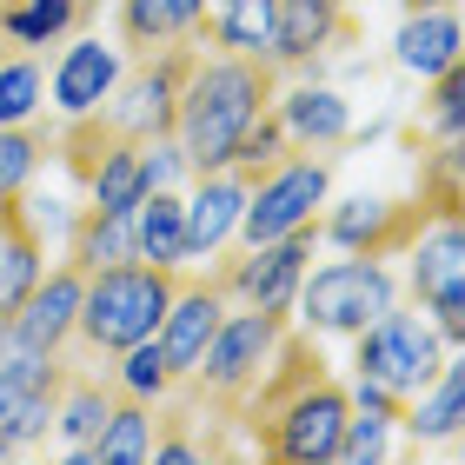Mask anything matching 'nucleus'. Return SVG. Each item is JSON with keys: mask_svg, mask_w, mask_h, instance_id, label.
Listing matches in <instances>:
<instances>
[{"mask_svg": "<svg viewBox=\"0 0 465 465\" xmlns=\"http://www.w3.org/2000/svg\"><path fill=\"white\" fill-rule=\"evenodd\" d=\"M312 246H320V220L292 226V232H280V240H260V246H246V252H226L220 280H226V292L240 306H292Z\"/></svg>", "mask_w": 465, "mask_h": 465, "instance_id": "obj_11", "label": "nucleus"}, {"mask_svg": "<svg viewBox=\"0 0 465 465\" xmlns=\"http://www.w3.org/2000/svg\"><path fill=\"white\" fill-rule=\"evenodd\" d=\"M226 306H232V292H226V280H220V266L213 272H186V286L173 292V306H166V320H160V359H166V372H173V386L180 379H193V366H200V352H206V340L220 332V320H226Z\"/></svg>", "mask_w": 465, "mask_h": 465, "instance_id": "obj_12", "label": "nucleus"}, {"mask_svg": "<svg viewBox=\"0 0 465 465\" xmlns=\"http://www.w3.org/2000/svg\"><path fill=\"white\" fill-rule=\"evenodd\" d=\"M286 153H292V140H286V126H280V114L266 107V114L252 120V126H246L240 140H232V160H226V166H232V173H240V180L252 186L260 173H272V166H280Z\"/></svg>", "mask_w": 465, "mask_h": 465, "instance_id": "obj_30", "label": "nucleus"}, {"mask_svg": "<svg viewBox=\"0 0 465 465\" xmlns=\"http://www.w3.org/2000/svg\"><path fill=\"white\" fill-rule=\"evenodd\" d=\"M332 166H340V153H326V146H292V153L272 166V173L252 180V186H246V213H240L246 246L280 240V232L306 226V220H312V206H326Z\"/></svg>", "mask_w": 465, "mask_h": 465, "instance_id": "obj_7", "label": "nucleus"}, {"mask_svg": "<svg viewBox=\"0 0 465 465\" xmlns=\"http://www.w3.org/2000/svg\"><path fill=\"white\" fill-rule=\"evenodd\" d=\"M272 94H280V67L266 54H200V67L180 94V120H173L186 173L226 166L232 140L272 107Z\"/></svg>", "mask_w": 465, "mask_h": 465, "instance_id": "obj_2", "label": "nucleus"}, {"mask_svg": "<svg viewBox=\"0 0 465 465\" xmlns=\"http://www.w3.org/2000/svg\"><path fill=\"white\" fill-rule=\"evenodd\" d=\"M60 372H67V359H60L54 372H0V439H7L14 452H27V446L47 439L54 399H60Z\"/></svg>", "mask_w": 465, "mask_h": 465, "instance_id": "obj_17", "label": "nucleus"}, {"mask_svg": "<svg viewBox=\"0 0 465 465\" xmlns=\"http://www.w3.org/2000/svg\"><path fill=\"white\" fill-rule=\"evenodd\" d=\"M412 300L419 312H432L439 340L459 352L465 346V226L459 220H432L412 240Z\"/></svg>", "mask_w": 465, "mask_h": 465, "instance_id": "obj_9", "label": "nucleus"}, {"mask_svg": "<svg viewBox=\"0 0 465 465\" xmlns=\"http://www.w3.org/2000/svg\"><path fill=\"white\" fill-rule=\"evenodd\" d=\"M206 0H120V54L140 60L166 40H200Z\"/></svg>", "mask_w": 465, "mask_h": 465, "instance_id": "obj_19", "label": "nucleus"}, {"mask_svg": "<svg viewBox=\"0 0 465 465\" xmlns=\"http://www.w3.org/2000/svg\"><path fill=\"white\" fill-rule=\"evenodd\" d=\"M366 40V20L352 14V0H272V40L266 60L286 74H312L326 54L359 47Z\"/></svg>", "mask_w": 465, "mask_h": 465, "instance_id": "obj_8", "label": "nucleus"}, {"mask_svg": "<svg viewBox=\"0 0 465 465\" xmlns=\"http://www.w3.org/2000/svg\"><path fill=\"white\" fill-rule=\"evenodd\" d=\"M120 74H126L120 47H107L100 34H74V47L60 54V67H54V107H60V120H67V114H94L100 100L114 94Z\"/></svg>", "mask_w": 465, "mask_h": 465, "instance_id": "obj_15", "label": "nucleus"}, {"mask_svg": "<svg viewBox=\"0 0 465 465\" xmlns=\"http://www.w3.org/2000/svg\"><path fill=\"white\" fill-rule=\"evenodd\" d=\"M193 260L180 266H153V260H120V266H100L87 272V292H80V312H74V332H67V359H114L134 340H153L173 292L186 286Z\"/></svg>", "mask_w": 465, "mask_h": 465, "instance_id": "obj_3", "label": "nucleus"}, {"mask_svg": "<svg viewBox=\"0 0 465 465\" xmlns=\"http://www.w3.org/2000/svg\"><path fill=\"white\" fill-rule=\"evenodd\" d=\"M446 352L452 346L439 340V326H426L419 312H399V306H386L372 326L352 332V366H359V379H379V386L399 392V399L426 392L432 372L446 366Z\"/></svg>", "mask_w": 465, "mask_h": 465, "instance_id": "obj_6", "label": "nucleus"}, {"mask_svg": "<svg viewBox=\"0 0 465 465\" xmlns=\"http://www.w3.org/2000/svg\"><path fill=\"white\" fill-rule=\"evenodd\" d=\"M146 452H153V406L146 399H114L107 426L87 446H67L74 465H146Z\"/></svg>", "mask_w": 465, "mask_h": 465, "instance_id": "obj_21", "label": "nucleus"}, {"mask_svg": "<svg viewBox=\"0 0 465 465\" xmlns=\"http://www.w3.org/2000/svg\"><path fill=\"white\" fill-rule=\"evenodd\" d=\"M432 226V206L426 200H340L332 213L320 220V240L359 252V260H399V252H412V240Z\"/></svg>", "mask_w": 465, "mask_h": 465, "instance_id": "obj_10", "label": "nucleus"}, {"mask_svg": "<svg viewBox=\"0 0 465 465\" xmlns=\"http://www.w3.org/2000/svg\"><path fill=\"white\" fill-rule=\"evenodd\" d=\"M465 40H459V7H426V14H406V27L392 40V60L406 74H446Z\"/></svg>", "mask_w": 465, "mask_h": 465, "instance_id": "obj_22", "label": "nucleus"}, {"mask_svg": "<svg viewBox=\"0 0 465 465\" xmlns=\"http://www.w3.org/2000/svg\"><path fill=\"white\" fill-rule=\"evenodd\" d=\"M40 94H47V80H40V60L34 47H0V126L14 120H34L40 114Z\"/></svg>", "mask_w": 465, "mask_h": 465, "instance_id": "obj_28", "label": "nucleus"}, {"mask_svg": "<svg viewBox=\"0 0 465 465\" xmlns=\"http://www.w3.org/2000/svg\"><path fill=\"white\" fill-rule=\"evenodd\" d=\"M100 0H0V40L14 47H54V40L87 34Z\"/></svg>", "mask_w": 465, "mask_h": 465, "instance_id": "obj_20", "label": "nucleus"}, {"mask_svg": "<svg viewBox=\"0 0 465 465\" xmlns=\"http://www.w3.org/2000/svg\"><path fill=\"white\" fill-rule=\"evenodd\" d=\"M439 87H432V134L439 140H459V126H465V60H452L446 74H432Z\"/></svg>", "mask_w": 465, "mask_h": 465, "instance_id": "obj_31", "label": "nucleus"}, {"mask_svg": "<svg viewBox=\"0 0 465 465\" xmlns=\"http://www.w3.org/2000/svg\"><path fill=\"white\" fill-rule=\"evenodd\" d=\"M346 412H352V399L332 379L320 340L306 326H286L266 372L240 399V432L272 465H320V459H340Z\"/></svg>", "mask_w": 465, "mask_h": 465, "instance_id": "obj_1", "label": "nucleus"}, {"mask_svg": "<svg viewBox=\"0 0 465 465\" xmlns=\"http://www.w3.org/2000/svg\"><path fill=\"white\" fill-rule=\"evenodd\" d=\"M80 292H87V272H80L74 260H60L54 272H40V280L27 286V300L7 312L14 340L34 346V352H60V346H67V332H74Z\"/></svg>", "mask_w": 465, "mask_h": 465, "instance_id": "obj_13", "label": "nucleus"}, {"mask_svg": "<svg viewBox=\"0 0 465 465\" xmlns=\"http://www.w3.org/2000/svg\"><path fill=\"white\" fill-rule=\"evenodd\" d=\"M40 272H47V232H40L27 193H0V312L27 300Z\"/></svg>", "mask_w": 465, "mask_h": 465, "instance_id": "obj_14", "label": "nucleus"}, {"mask_svg": "<svg viewBox=\"0 0 465 465\" xmlns=\"http://www.w3.org/2000/svg\"><path fill=\"white\" fill-rule=\"evenodd\" d=\"M114 359L120 366H107V379H114L120 399H146V406H153L160 392H173V372H166V359H160V340H134Z\"/></svg>", "mask_w": 465, "mask_h": 465, "instance_id": "obj_29", "label": "nucleus"}, {"mask_svg": "<svg viewBox=\"0 0 465 465\" xmlns=\"http://www.w3.org/2000/svg\"><path fill=\"white\" fill-rule=\"evenodd\" d=\"M146 146L140 140H114L107 146V160L94 166V180H87V193L100 213H134V206L146 200V166H140Z\"/></svg>", "mask_w": 465, "mask_h": 465, "instance_id": "obj_26", "label": "nucleus"}, {"mask_svg": "<svg viewBox=\"0 0 465 465\" xmlns=\"http://www.w3.org/2000/svg\"><path fill=\"white\" fill-rule=\"evenodd\" d=\"M272 114H280L292 146H326V153L352 146V114L332 87H312L306 80V87H292V94H272Z\"/></svg>", "mask_w": 465, "mask_h": 465, "instance_id": "obj_18", "label": "nucleus"}, {"mask_svg": "<svg viewBox=\"0 0 465 465\" xmlns=\"http://www.w3.org/2000/svg\"><path fill=\"white\" fill-rule=\"evenodd\" d=\"M292 306H300V320L306 332H352L359 326H372L386 306H399V286H392V272L386 260H332L320 272H300V292H292Z\"/></svg>", "mask_w": 465, "mask_h": 465, "instance_id": "obj_5", "label": "nucleus"}, {"mask_svg": "<svg viewBox=\"0 0 465 465\" xmlns=\"http://www.w3.org/2000/svg\"><path fill=\"white\" fill-rule=\"evenodd\" d=\"M193 200H180L186 206V260H206V252H220L226 246V232L240 226L246 213V180L232 173V166H213V173H193Z\"/></svg>", "mask_w": 465, "mask_h": 465, "instance_id": "obj_16", "label": "nucleus"}, {"mask_svg": "<svg viewBox=\"0 0 465 465\" xmlns=\"http://www.w3.org/2000/svg\"><path fill=\"white\" fill-rule=\"evenodd\" d=\"M134 252L153 266L186 260V206H180L173 186H146V200L134 206Z\"/></svg>", "mask_w": 465, "mask_h": 465, "instance_id": "obj_24", "label": "nucleus"}, {"mask_svg": "<svg viewBox=\"0 0 465 465\" xmlns=\"http://www.w3.org/2000/svg\"><path fill=\"white\" fill-rule=\"evenodd\" d=\"M54 153V120H14L0 126V193H27V180L40 173V160Z\"/></svg>", "mask_w": 465, "mask_h": 465, "instance_id": "obj_27", "label": "nucleus"}, {"mask_svg": "<svg viewBox=\"0 0 465 465\" xmlns=\"http://www.w3.org/2000/svg\"><path fill=\"white\" fill-rule=\"evenodd\" d=\"M67 260H74L80 272L140 260V252H134V213H100V206H80V213L67 220Z\"/></svg>", "mask_w": 465, "mask_h": 465, "instance_id": "obj_23", "label": "nucleus"}, {"mask_svg": "<svg viewBox=\"0 0 465 465\" xmlns=\"http://www.w3.org/2000/svg\"><path fill=\"white\" fill-rule=\"evenodd\" d=\"M459 419H465V359L446 352V366L432 372V386L406 399V419H399V426H412L419 439H459Z\"/></svg>", "mask_w": 465, "mask_h": 465, "instance_id": "obj_25", "label": "nucleus"}, {"mask_svg": "<svg viewBox=\"0 0 465 465\" xmlns=\"http://www.w3.org/2000/svg\"><path fill=\"white\" fill-rule=\"evenodd\" d=\"M193 67H200V47H193V40H166V47L140 54L134 67L114 80V94L100 100V114H107L126 140L153 146V140L173 134L180 94H186V80H193Z\"/></svg>", "mask_w": 465, "mask_h": 465, "instance_id": "obj_4", "label": "nucleus"}]
</instances>
